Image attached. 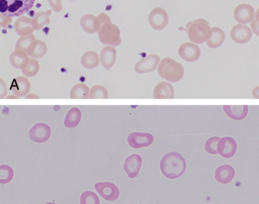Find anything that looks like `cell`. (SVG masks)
Masks as SVG:
<instances>
[{"label":"cell","instance_id":"20","mask_svg":"<svg viewBox=\"0 0 259 204\" xmlns=\"http://www.w3.org/2000/svg\"><path fill=\"white\" fill-rule=\"evenodd\" d=\"M153 97L155 99L174 98V86L169 82H160L154 87V90H153Z\"/></svg>","mask_w":259,"mask_h":204},{"label":"cell","instance_id":"18","mask_svg":"<svg viewBox=\"0 0 259 204\" xmlns=\"http://www.w3.org/2000/svg\"><path fill=\"white\" fill-rule=\"evenodd\" d=\"M100 58L103 66L109 71L114 65L117 58L116 48L111 46H106L101 50Z\"/></svg>","mask_w":259,"mask_h":204},{"label":"cell","instance_id":"8","mask_svg":"<svg viewBox=\"0 0 259 204\" xmlns=\"http://www.w3.org/2000/svg\"><path fill=\"white\" fill-rule=\"evenodd\" d=\"M128 145L133 149L148 147L154 143V137L149 132H133L128 135Z\"/></svg>","mask_w":259,"mask_h":204},{"label":"cell","instance_id":"26","mask_svg":"<svg viewBox=\"0 0 259 204\" xmlns=\"http://www.w3.org/2000/svg\"><path fill=\"white\" fill-rule=\"evenodd\" d=\"M212 28V35L210 39L206 42L210 48H218L222 45L225 41V33L224 30L218 27H213Z\"/></svg>","mask_w":259,"mask_h":204},{"label":"cell","instance_id":"22","mask_svg":"<svg viewBox=\"0 0 259 204\" xmlns=\"http://www.w3.org/2000/svg\"><path fill=\"white\" fill-rule=\"evenodd\" d=\"M15 29L16 33L21 37L32 35L34 28L32 25V19L27 16L19 17L15 22Z\"/></svg>","mask_w":259,"mask_h":204},{"label":"cell","instance_id":"1","mask_svg":"<svg viewBox=\"0 0 259 204\" xmlns=\"http://www.w3.org/2000/svg\"><path fill=\"white\" fill-rule=\"evenodd\" d=\"M160 167L162 174L166 178L177 179L186 172V159L179 152H169L160 160Z\"/></svg>","mask_w":259,"mask_h":204},{"label":"cell","instance_id":"16","mask_svg":"<svg viewBox=\"0 0 259 204\" xmlns=\"http://www.w3.org/2000/svg\"><path fill=\"white\" fill-rule=\"evenodd\" d=\"M80 25L86 33H95L99 32L101 23L98 17L92 14H86L80 19Z\"/></svg>","mask_w":259,"mask_h":204},{"label":"cell","instance_id":"3","mask_svg":"<svg viewBox=\"0 0 259 204\" xmlns=\"http://www.w3.org/2000/svg\"><path fill=\"white\" fill-rule=\"evenodd\" d=\"M157 73L162 79H166L169 82H178L184 76V68L180 62H177L170 57L161 59Z\"/></svg>","mask_w":259,"mask_h":204},{"label":"cell","instance_id":"27","mask_svg":"<svg viewBox=\"0 0 259 204\" xmlns=\"http://www.w3.org/2000/svg\"><path fill=\"white\" fill-rule=\"evenodd\" d=\"M81 120V112L79 108H71L65 117L64 125L69 129L76 127Z\"/></svg>","mask_w":259,"mask_h":204},{"label":"cell","instance_id":"29","mask_svg":"<svg viewBox=\"0 0 259 204\" xmlns=\"http://www.w3.org/2000/svg\"><path fill=\"white\" fill-rule=\"evenodd\" d=\"M90 88L84 83L76 84L70 91V98L87 99L90 96Z\"/></svg>","mask_w":259,"mask_h":204},{"label":"cell","instance_id":"9","mask_svg":"<svg viewBox=\"0 0 259 204\" xmlns=\"http://www.w3.org/2000/svg\"><path fill=\"white\" fill-rule=\"evenodd\" d=\"M160 59L158 55L150 54L136 62L134 70L138 74L151 73L158 67Z\"/></svg>","mask_w":259,"mask_h":204},{"label":"cell","instance_id":"4","mask_svg":"<svg viewBox=\"0 0 259 204\" xmlns=\"http://www.w3.org/2000/svg\"><path fill=\"white\" fill-rule=\"evenodd\" d=\"M35 0H0V13L10 17H19L27 13L34 6Z\"/></svg>","mask_w":259,"mask_h":204},{"label":"cell","instance_id":"17","mask_svg":"<svg viewBox=\"0 0 259 204\" xmlns=\"http://www.w3.org/2000/svg\"><path fill=\"white\" fill-rule=\"evenodd\" d=\"M10 89L15 95L23 97L31 90V82L26 76H19L12 82Z\"/></svg>","mask_w":259,"mask_h":204},{"label":"cell","instance_id":"39","mask_svg":"<svg viewBox=\"0 0 259 204\" xmlns=\"http://www.w3.org/2000/svg\"><path fill=\"white\" fill-rule=\"evenodd\" d=\"M1 98H4L6 94H7V88L6 87L5 82L1 79Z\"/></svg>","mask_w":259,"mask_h":204},{"label":"cell","instance_id":"14","mask_svg":"<svg viewBox=\"0 0 259 204\" xmlns=\"http://www.w3.org/2000/svg\"><path fill=\"white\" fill-rule=\"evenodd\" d=\"M142 164V158L139 154H133L125 158L123 168L130 178H135L139 175Z\"/></svg>","mask_w":259,"mask_h":204},{"label":"cell","instance_id":"33","mask_svg":"<svg viewBox=\"0 0 259 204\" xmlns=\"http://www.w3.org/2000/svg\"><path fill=\"white\" fill-rule=\"evenodd\" d=\"M35 41L36 38L34 35L21 37L16 42V50H24V51L27 52L31 44Z\"/></svg>","mask_w":259,"mask_h":204},{"label":"cell","instance_id":"11","mask_svg":"<svg viewBox=\"0 0 259 204\" xmlns=\"http://www.w3.org/2000/svg\"><path fill=\"white\" fill-rule=\"evenodd\" d=\"M254 9L251 5L242 3L238 5L233 11L234 19L239 24H245L251 22L254 18Z\"/></svg>","mask_w":259,"mask_h":204},{"label":"cell","instance_id":"23","mask_svg":"<svg viewBox=\"0 0 259 204\" xmlns=\"http://www.w3.org/2000/svg\"><path fill=\"white\" fill-rule=\"evenodd\" d=\"M234 168L229 164L220 166L215 172V179L221 184H228L234 178Z\"/></svg>","mask_w":259,"mask_h":204},{"label":"cell","instance_id":"24","mask_svg":"<svg viewBox=\"0 0 259 204\" xmlns=\"http://www.w3.org/2000/svg\"><path fill=\"white\" fill-rule=\"evenodd\" d=\"M48 48L46 43L40 41V40H36L31 44L27 53L31 58L39 59V58L45 56L48 53Z\"/></svg>","mask_w":259,"mask_h":204},{"label":"cell","instance_id":"15","mask_svg":"<svg viewBox=\"0 0 259 204\" xmlns=\"http://www.w3.org/2000/svg\"><path fill=\"white\" fill-rule=\"evenodd\" d=\"M236 149H237V143L232 137H223L218 142V154L224 158H232L236 154Z\"/></svg>","mask_w":259,"mask_h":204},{"label":"cell","instance_id":"13","mask_svg":"<svg viewBox=\"0 0 259 204\" xmlns=\"http://www.w3.org/2000/svg\"><path fill=\"white\" fill-rule=\"evenodd\" d=\"M230 37L236 44H245L251 40L252 30L245 24H236L230 30Z\"/></svg>","mask_w":259,"mask_h":204},{"label":"cell","instance_id":"36","mask_svg":"<svg viewBox=\"0 0 259 204\" xmlns=\"http://www.w3.org/2000/svg\"><path fill=\"white\" fill-rule=\"evenodd\" d=\"M48 2L52 8L53 10L57 12H61L62 9H63L62 0H48Z\"/></svg>","mask_w":259,"mask_h":204},{"label":"cell","instance_id":"34","mask_svg":"<svg viewBox=\"0 0 259 204\" xmlns=\"http://www.w3.org/2000/svg\"><path fill=\"white\" fill-rule=\"evenodd\" d=\"M80 203L81 204H101L98 195L95 192L91 190H86L81 193L80 196Z\"/></svg>","mask_w":259,"mask_h":204},{"label":"cell","instance_id":"32","mask_svg":"<svg viewBox=\"0 0 259 204\" xmlns=\"http://www.w3.org/2000/svg\"><path fill=\"white\" fill-rule=\"evenodd\" d=\"M14 177V171L13 167L7 164L0 166V183L2 184H7L13 180Z\"/></svg>","mask_w":259,"mask_h":204},{"label":"cell","instance_id":"37","mask_svg":"<svg viewBox=\"0 0 259 204\" xmlns=\"http://www.w3.org/2000/svg\"><path fill=\"white\" fill-rule=\"evenodd\" d=\"M13 19H12V17L7 16V15H2L1 14V18H0V24L3 27H7L9 24H10V23L12 22Z\"/></svg>","mask_w":259,"mask_h":204},{"label":"cell","instance_id":"6","mask_svg":"<svg viewBox=\"0 0 259 204\" xmlns=\"http://www.w3.org/2000/svg\"><path fill=\"white\" fill-rule=\"evenodd\" d=\"M148 22L154 30H163L169 23V15L163 8H155L148 15Z\"/></svg>","mask_w":259,"mask_h":204},{"label":"cell","instance_id":"25","mask_svg":"<svg viewBox=\"0 0 259 204\" xmlns=\"http://www.w3.org/2000/svg\"><path fill=\"white\" fill-rule=\"evenodd\" d=\"M51 14H52V11L50 9L46 12H37L32 18V25L34 30H41L45 26L51 23Z\"/></svg>","mask_w":259,"mask_h":204},{"label":"cell","instance_id":"28","mask_svg":"<svg viewBox=\"0 0 259 204\" xmlns=\"http://www.w3.org/2000/svg\"><path fill=\"white\" fill-rule=\"evenodd\" d=\"M101 58L98 53L95 51L85 52L81 58V63L84 68L94 69L99 65Z\"/></svg>","mask_w":259,"mask_h":204},{"label":"cell","instance_id":"42","mask_svg":"<svg viewBox=\"0 0 259 204\" xmlns=\"http://www.w3.org/2000/svg\"><path fill=\"white\" fill-rule=\"evenodd\" d=\"M45 204H57V203H55V202H47V203H45Z\"/></svg>","mask_w":259,"mask_h":204},{"label":"cell","instance_id":"43","mask_svg":"<svg viewBox=\"0 0 259 204\" xmlns=\"http://www.w3.org/2000/svg\"><path fill=\"white\" fill-rule=\"evenodd\" d=\"M258 63H259V61H258Z\"/></svg>","mask_w":259,"mask_h":204},{"label":"cell","instance_id":"31","mask_svg":"<svg viewBox=\"0 0 259 204\" xmlns=\"http://www.w3.org/2000/svg\"><path fill=\"white\" fill-rule=\"evenodd\" d=\"M40 70V63L38 60L34 58L30 59L29 63L27 65L26 68L22 70V74L26 77H34Z\"/></svg>","mask_w":259,"mask_h":204},{"label":"cell","instance_id":"19","mask_svg":"<svg viewBox=\"0 0 259 204\" xmlns=\"http://www.w3.org/2000/svg\"><path fill=\"white\" fill-rule=\"evenodd\" d=\"M10 61L12 66L23 70L29 63V55L24 50H16L10 54Z\"/></svg>","mask_w":259,"mask_h":204},{"label":"cell","instance_id":"2","mask_svg":"<svg viewBox=\"0 0 259 204\" xmlns=\"http://www.w3.org/2000/svg\"><path fill=\"white\" fill-rule=\"evenodd\" d=\"M186 31L189 41L196 44L207 42L212 35L211 27L209 23L203 18H198L187 23Z\"/></svg>","mask_w":259,"mask_h":204},{"label":"cell","instance_id":"7","mask_svg":"<svg viewBox=\"0 0 259 204\" xmlns=\"http://www.w3.org/2000/svg\"><path fill=\"white\" fill-rule=\"evenodd\" d=\"M95 190L98 193L107 201H115L119 198V189L113 183L106 181V182H98L95 184Z\"/></svg>","mask_w":259,"mask_h":204},{"label":"cell","instance_id":"35","mask_svg":"<svg viewBox=\"0 0 259 204\" xmlns=\"http://www.w3.org/2000/svg\"><path fill=\"white\" fill-rule=\"evenodd\" d=\"M220 140H221V138L218 137H213L208 139L206 141L205 146H204L206 152L207 153L211 154V155H217V154H218V144Z\"/></svg>","mask_w":259,"mask_h":204},{"label":"cell","instance_id":"38","mask_svg":"<svg viewBox=\"0 0 259 204\" xmlns=\"http://www.w3.org/2000/svg\"><path fill=\"white\" fill-rule=\"evenodd\" d=\"M250 28L251 29L254 35L259 37V24L255 21V19H253L250 22Z\"/></svg>","mask_w":259,"mask_h":204},{"label":"cell","instance_id":"5","mask_svg":"<svg viewBox=\"0 0 259 204\" xmlns=\"http://www.w3.org/2000/svg\"><path fill=\"white\" fill-rule=\"evenodd\" d=\"M98 38L104 45L117 47L122 42L120 29L110 21L103 23L98 32Z\"/></svg>","mask_w":259,"mask_h":204},{"label":"cell","instance_id":"30","mask_svg":"<svg viewBox=\"0 0 259 204\" xmlns=\"http://www.w3.org/2000/svg\"><path fill=\"white\" fill-rule=\"evenodd\" d=\"M109 97V93L107 88L101 85H95L91 88L90 96L91 99H107Z\"/></svg>","mask_w":259,"mask_h":204},{"label":"cell","instance_id":"10","mask_svg":"<svg viewBox=\"0 0 259 204\" xmlns=\"http://www.w3.org/2000/svg\"><path fill=\"white\" fill-rule=\"evenodd\" d=\"M179 55L186 62H195L201 56V50L196 44L192 42L183 43L179 47Z\"/></svg>","mask_w":259,"mask_h":204},{"label":"cell","instance_id":"21","mask_svg":"<svg viewBox=\"0 0 259 204\" xmlns=\"http://www.w3.org/2000/svg\"><path fill=\"white\" fill-rule=\"evenodd\" d=\"M225 114L234 120H242L248 114V107L247 105H224Z\"/></svg>","mask_w":259,"mask_h":204},{"label":"cell","instance_id":"41","mask_svg":"<svg viewBox=\"0 0 259 204\" xmlns=\"http://www.w3.org/2000/svg\"><path fill=\"white\" fill-rule=\"evenodd\" d=\"M254 19L259 24V7L257 8V10L255 12V15H254Z\"/></svg>","mask_w":259,"mask_h":204},{"label":"cell","instance_id":"40","mask_svg":"<svg viewBox=\"0 0 259 204\" xmlns=\"http://www.w3.org/2000/svg\"><path fill=\"white\" fill-rule=\"evenodd\" d=\"M251 94H252V97L254 98L259 99V85L253 88L252 91H251Z\"/></svg>","mask_w":259,"mask_h":204},{"label":"cell","instance_id":"12","mask_svg":"<svg viewBox=\"0 0 259 204\" xmlns=\"http://www.w3.org/2000/svg\"><path fill=\"white\" fill-rule=\"evenodd\" d=\"M51 135V126L46 123H36L29 131L30 139L34 143H45L49 140Z\"/></svg>","mask_w":259,"mask_h":204}]
</instances>
